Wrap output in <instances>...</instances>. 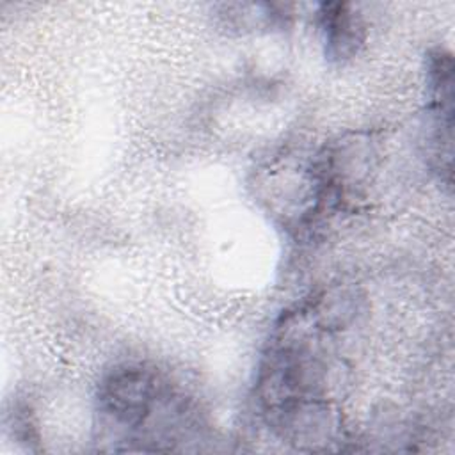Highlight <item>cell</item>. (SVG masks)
Returning <instances> with one entry per match:
<instances>
[{
  "label": "cell",
  "instance_id": "obj_1",
  "mask_svg": "<svg viewBox=\"0 0 455 455\" xmlns=\"http://www.w3.org/2000/svg\"><path fill=\"white\" fill-rule=\"evenodd\" d=\"M100 441L123 450H162L190 441L196 432L190 403L155 368L121 363L108 370L96 393Z\"/></svg>",
  "mask_w": 455,
  "mask_h": 455
},
{
  "label": "cell",
  "instance_id": "obj_2",
  "mask_svg": "<svg viewBox=\"0 0 455 455\" xmlns=\"http://www.w3.org/2000/svg\"><path fill=\"white\" fill-rule=\"evenodd\" d=\"M316 18L329 59L343 62L357 53L364 41V27L350 4H322Z\"/></svg>",
  "mask_w": 455,
  "mask_h": 455
}]
</instances>
